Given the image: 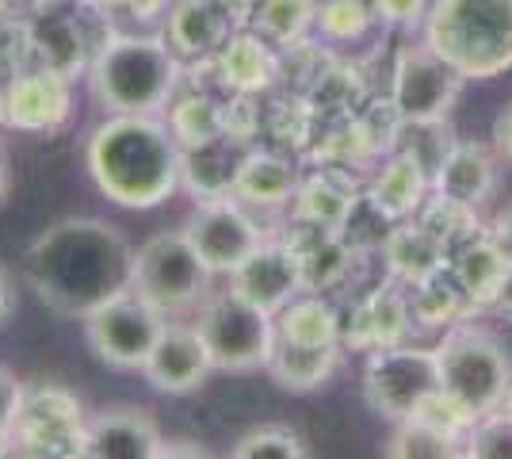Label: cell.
Segmentation results:
<instances>
[{
	"mask_svg": "<svg viewBox=\"0 0 512 459\" xmlns=\"http://www.w3.org/2000/svg\"><path fill=\"white\" fill-rule=\"evenodd\" d=\"M371 0H318V31L329 43H356L371 31Z\"/></svg>",
	"mask_w": 512,
	"mask_h": 459,
	"instance_id": "836d02e7",
	"label": "cell"
},
{
	"mask_svg": "<svg viewBox=\"0 0 512 459\" xmlns=\"http://www.w3.org/2000/svg\"><path fill=\"white\" fill-rule=\"evenodd\" d=\"M12 306H16V287H12V276H8V268L0 264V326L8 322Z\"/></svg>",
	"mask_w": 512,
	"mask_h": 459,
	"instance_id": "ab89813d",
	"label": "cell"
},
{
	"mask_svg": "<svg viewBox=\"0 0 512 459\" xmlns=\"http://www.w3.org/2000/svg\"><path fill=\"white\" fill-rule=\"evenodd\" d=\"M509 268L512 261L493 245V238L486 230L463 241L451 253V264H448L451 280L467 295L470 310H490L501 284H505V276H509Z\"/></svg>",
	"mask_w": 512,
	"mask_h": 459,
	"instance_id": "cb8c5ba5",
	"label": "cell"
},
{
	"mask_svg": "<svg viewBox=\"0 0 512 459\" xmlns=\"http://www.w3.org/2000/svg\"><path fill=\"white\" fill-rule=\"evenodd\" d=\"M23 387L16 372H8L4 364H0V444H8L12 433H16V421H20V410H23Z\"/></svg>",
	"mask_w": 512,
	"mask_h": 459,
	"instance_id": "d590c367",
	"label": "cell"
},
{
	"mask_svg": "<svg viewBox=\"0 0 512 459\" xmlns=\"http://www.w3.org/2000/svg\"><path fill=\"white\" fill-rule=\"evenodd\" d=\"M165 123L176 134L180 150H188V146H203L226 134V108L207 92H176L165 108Z\"/></svg>",
	"mask_w": 512,
	"mask_h": 459,
	"instance_id": "f1b7e54d",
	"label": "cell"
},
{
	"mask_svg": "<svg viewBox=\"0 0 512 459\" xmlns=\"http://www.w3.org/2000/svg\"><path fill=\"white\" fill-rule=\"evenodd\" d=\"M211 372L214 360L199 326L195 322H172V318L165 333H161V341H157V349L150 352L146 368H142V375H146V383H150L153 391L172 394V398L199 391Z\"/></svg>",
	"mask_w": 512,
	"mask_h": 459,
	"instance_id": "2e32d148",
	"label": "cell"
},
{
	"mask_svg": "<svg viewBox=\"0 0 512 459\" xmlns=\"http://www.w3.org/2000/svg\"><path fill=\"white\" fill-rule=\"evenodd\" d=\"M463 456L470 459H512V414L501 406L493 414L478 417L463 440Z\"/></svg>",
	"mask_w": 512,
	"mask_h": 459,
	"instance_id": "e575fe53",
	"label": "cell"
},
{
	"mask_svg": "<svg viewBox=\"0 0 512 459\" xmlns=\"http://www.w3.org/2000/svg\"><path fill=\"white\" fill-rule=\"evenodd\" d=\"M234 31V16L218 0H172L161 27L165 43L180 62H211Z\"/></svg>",
	"mask_w": 512,
	"mask_h": 459,
	"instance_id": "e0dca14e",
	"label": "cell"
},
{
	"mask_svg": "<svg viewBox=\"0 0 512 459\" xmlns=\"http://www.w3.org/2000/svg\"><path fill=\"white\" fill-rule=\"evenodd\" d=\"M245 27H253L279 50L299 46L318 27V0H260Z\"/></svg>",
	"mask_w": 512,
	"mask_h": 459,
	"instance_id": "f546056e",
	"label": "cell"
},
{
	"mask_svg": "<svg viewBox=\"0 0 512 459\" xmlns=\"http://www.w3.org/2000/svg\"><path fill=\"white\" fill-rule=\"evenodd\" d=\"M490 310H497V314L512 318V268H509V276H505V284H501V291H497V299H493Z\"/></svg>",
	"mask_w": 512,
	"mask_h": 459,
	"instance_id": "b9f144b4",
	"label": "cell"
},
{
	"mask_svg": "<svg viewBox=\"0 0 512 459\" xmlns=\"http://www.w3.org/2000/svg\"><path fill=\"white\" fill-rule=\"evenodd\" d=\"M299 169L276 150H245L234 176V196L253 211H283L299 192Z\"/></svg>",
	"mask_w": 512,
	"mask_h": 459,
	"instance_id": "44dd1931",
	"label": "cell"
},
{
	"mask_svg": "<svg viewBox=\"0 0 512 459\" xmlns=\"http://www.w3.org/2000/svg\"><path fill=\"white\" fill-rule=\"evenodd\" d=\"M375 20L390 27H425L428 0H371Z\"/></svg>",
	"mask_w": 512,
	"mask_h": 459,
	"instance_id": "8d00e7d4",
	"label": "cell"
},
{
	"mask_svg": "<svg viewBox=\"0 0 512 459\" xmlns=\"http://www.w3.org/2000/svg\"><path fill=\"white\" fill-rule=\"evenodd\" d=\"M459 440L440 433L436 425H428L421 417H402L394 421V433L383 444V456L390 459H451L459 456Z\"/></svg>",
	"mask_w": 512,
	"mask_h": 459,
	"instance_id": "1f68e13d",
	"label": "cell"
},
{
	"mask_svg": "<svg viewBox=\"0 0 512 459\" xmlns=\"http://www.w3.org/2000/svg\"><path fill=\"white\" fill-rule=\"evenodd\" d=\"M241 146L237 138L222 134L203 146H188L180 153V188L192 192L195 199L234 196V176L241 165Z\"/></svg>",
	"mask_w": 512,
	"mask_h": 459,
	"instance_id": "4316f807",
	"label": "cell"
},
{
	"mask_svg": "<svg viewBox=\"0 0 512 459\" xmlns=\"http://www.w3.org/2000/svg\"><path fill=\"white\" fill-rule=\"evenodd\" d=\"M165 433L142 406H107L85 417L81 459H161Z\"/></svg>",
	"mask_w": 512,
	"mask_h": 459,
	"instance_id": "5bb4252c",
	"label": "cell"
},
{
	"mask_svg": "<svg viewBox=\"0 0 512 459\" xmlns=\"http://www.w3.org/2000/svg\"><path fill=\"white\" fill-rule=\"evenodd\" d=\"M85 410L62 387H27L23 410L12 433V452L27 456H81Z\"/></svg>",
	"mask_w": 512,
	"mask_h": 459,
	"instance_id": "4fadbf2b",
	"label": "cell"
},
{
	"mask_svg": "<svg viewBox=\"0 0 512 459\" xmlns=\"http://www.w3.org/2000/svg\"><path fill=\"white\" fill-rule=\"evenodd\" d=\"M207 349H211L214 372H264L276 345V318L260 306L245 303L237 291H211L192 318Z\"/></svg>",
	"mask_w": 512,
	"mask_h": 459,
	"instance_id": "52a82bcc",
	"label": "cell"
},
{
	"mask_svg": "<svg viewBox=\"0 0 512 459\" xmlns=\"http://www.w3.org/2000/svg\"><path fill=\"white\" fill-rule=\"evenodd\" d=\"M383 261L390 280L417 287L425 284V280H432V276H440V272H448L451 253L428 234L421 222L406 219V222H394V230L386 234Z\"/></svg>",
	"mask_w": 512,
	"mask_h": 459,
	"instance_id": "603a6c76",
	"label": "cell"
},
{
	"mask_svg": "<svg viewBox=\"0 0 512 459\" xmlns=\"http://www.w3.org/2000/svg\"><path fill=\"white\" fill-rule=\"evenodd\" d=\"M180 153L165 115H107L88 134L85 165L115 207L153 211L180 192Z\"/></svg>",
	"mask_w": 512,
	"mask_h": 459,
	"instance_id": "7a4b0ae2",
	"label": "cell"
},
{
	"mask_svg": "<svg viewBox=\"0 0 512 459\" xmlns=\"http://www.w3.org/2000/svg\"><path fill=\"white\" fill-rule=\"evenodd\" d=\"M341 349L344 345H299V341H279L276 337L264 372L276 379V387L291 394L321 391L341 368Z\"/></svg>",
	"mask_w": 512,
	"mask_h": 459,
	"instance_id": "484cf974",
	"label": "cell"
},
{
	"mask_svg": "<svg viewBox=\"0 0 512 459\" xmlns=\"http://www.w3.org/2000/svg\"><path fill=\"white\" fill-rule=\"evenodd\" d=\"M356 184L341 176L337 169H318V173L302 176L299 192L291 199V219L299 226H314V230H337L348 222L352 207H356Z\"/></svg>",
	"mask_w": 512,
	"mask_h": 459,
	"instance_id": "d4e9b609",
	"label": "cell"
},
{
	"mask_svg": "<svg viewBox=\"0 0 512 459\" xmlns=\"http://www.w3.org/2000/svg\"><path fill=\"white\" fill-rule=\"evenodd\" d=\"M352 322H356V329H344V345H356V349H363V352L402 345L409 337V326H413L409 295L398 291V280L379 287V291H371V295L356 306Z\"/></svg>",
	"mask_w": 512,
	"mask_h": 459,
	"instance_id": "7402d4cb",
	"label": "cell"
},
{
	"mask_svg": "<svg viewBox=\"0 0 512 459\" xmlns=\"http://www.w3.org/2000/svg\"><path fill=\"white\" fill-rule=\"evenodd\" d=\"M425 46L467 81H493L512 69V0H432Z\"/></svg>",
	"mask_w": 512,
	"mask_h": 459,
	"instance_id": "277c9868",
	"label": "cell"
},
{
	"mask_svg": "<svg viewBox=\"0 0 512 459\" xmlns=\"http://www.w3.org/2000/svg\"><path fill=\"white\" fill-rule=\"evenodd\" d=\"M432 196V173L428 165L409 150L390 153L383 161V169L371 176L367 184V199L375 211H383L390 222H406L413 219L425 199Z\"/></svg>",
	"mask_w": 512,
	"mask_h": 459,
	"instance_id": "ffe728a7",
	"label": "cell"
},
{
	"mask_svg": "<svg viewBox=\"0 0 512 459\" xmlns=\"http://www.w3.org/2000/svg\"><path fill=\"white\" fill-rule=\"evenodd\" d=\"M234 459H306L310 448L302 440L299 429L291 425H279V421H268V425H256L249 433H241L230 448Z\"/></svg>",
	"mask_w": 512,
	"mask_h": 459,
	"instance_id": "d6a6232c",
	"label": "cell"
},
{
	"mask_svg": "<svg viewBox=\"0 0 512 459\" xmlns=\"http://www.w3.org/2000/svg\"><path fill=\"white\" fill-rule=\"evenodd\" d=\"M467 77L448 66L432 46H406L394 62L390 104L402 123H440L459 104Z\"/></svg>",
	"mask_w": 512,
	"mask_h": 459,
	"instance_id": "8fae6325",
	"label": "cell"
},
{
	"mask_svg": "<svg viewBox=\"0 0 512 459\" xmlns=\"http://www.w3.org/2000/svg\"><path fill=\"white\" fill-rule=\"evenodd\" d=\"M27 284L50 310L85 318L134 284V245L100 219H62L27 245Z\"/></svg>",
	"mask_w": 512,
	"mask_h": 459,
	"instance_id": "6da1fadb",
	"label": "cell"
},
{
	"mask_svg": "<svg viewBox=\"0 0 512 459\" xmlns=\"http://www.w3.org/2000/svg\"><path fill=\"white\" fill-rule=\"evenodd\" d=\"M486 234H490L493 245H497V249H501V253L512 261V203H509V207H501V211L493 215V222L486 226Z\"/></svg>",
	"mask_w": 512,
	"mask_h": 459,
	"instance_id": "f35d334b",
	"label": "cell"
},
{
	"mask_svg": "<svg viewBox=\"0 0 512 459\" xmlns=\"http://www.w3.org/2000/svg\"><path fill=\"white\" fill-rule=\"evenodd\" d=\"M8 196V161H4V153H0V199Z\"/></svg>",
	"mask_w": 512,
	"mask_h": 459,
	"instance_id": "7bdbcfd3",
	"label": "cell"
},
{
	"mask_svg": "<svg viewBox=\"0 0 512 459\" xmlns=\"http://www.w3.org/2000/svg\"><path fill=\"white\" fill-rule=\"evenodd\" d=\"M184 234L214 276H230L268 241L256 211L237 196L195 199L192 215L184 219Z\"/></svg>",
	"mask_w": 512,
	"mask_h": 459,
	"instance_id": "30bf717a",
	"label": "cell"
},
{
	"mask_svg": "<svg viewBox=\"0 0 512 459\" xmlns=\"http://www.w3.org/2000/svg\"><path fill=\"white\" fill-rule=\"evenodd\" d=\"M497 150L482 146V142H451V150L444 153V161L432 173V192L467 203V207H482L486 199L497 192Z\"/></svg>",
	"mask_w": 512,
	"mask_h": 459,
	"instance_id": "d6986e66",
	"label": "cell"
},
{
	"mask_svg": "<svg viewBox=\"0 0 512 459\" xmlns=\"http://www.w3.org/2000/svg\"><path fill=\"white\" fill-rule=\"evenodd\" d=\"M276 337L299 345H344V318L321 291H299L276 314Z\"/></svg>",
	"mask_w": 512,
	"mask_h": 459,
	"instance_id": "83f0119b",
	"label": "cell"
},
{
	"mask_svg": "<svg viewBox=\"0 0 512 459\" xmlns=\"http://www.w3.org/2000/svg\"><path fill=\"white\" fill-rule=\"evenodd\" d=\"M493 150H497V157L512 169V100L497 111V119H493Z\"/></svg>",
	"mask_w": 512,
	"mask_h": 459,
	"instance_id": "74e56055",
	"label": "cell"
},
{
	"mask_svg": "<svg viewBox=\"0 0 512 459\" xmlns=\"http://www.w3.org/2000/svg\"><path fill=\"white\" fill-rule=\"evenodd\" d=\"M505 410L512 414V391H509V398H505Z\"/></svg>",
	"mask_w": 512,
	"mask_h": 459,
	"instance_id": "ee69618b",
	"label": "cell"
},
{
	"mask_svg": "<svg viewBox=\"0 0 512 459\" xmlns=\"http://www.w3.org/2000/svg\"><path fill=\"white\" fill-rule=\"evenodd\" d=\"M218 4L234 16L237 27H245V23L253 20V12H256V4H260V0H218Z\"/></svg>",
	"mask_w": 512,
	"mask_h": 459,
	"instance_id": "60d3db41",
	"label": "cell"
},
{
	"mask_svg": "<svg viewBox=\"0 0 512 459\" xmlns=\"http://www.w3.org/2000/svg\"><path fill=\"white\" fill-rule=\"evenodd\" d=\"M409 306H413V322L421 326H455L463 314H470L467 295L451 280V272H440L425 284L409 287Z\"/></svg>",
	"mask_w": 512,
	"mask_h": 459,
	"instance_id": "4dcf8cb0",
	"label": "cell"
},
{
	"mask_svg": "<svg viewBox=\"0 0 512 459\" xmlns=\"http://www.w3.org/2000/svg\"><path fill=\"white\" fill-rule=\"evenodd\" d=\"M180 77L165 35H111L88 66V92L107 115H165Z\"/></svg>",
	"mask_w": 512,
	"mask_h": 459,
	"instance_id": "3957f363",
	"label": "cell"
},
{
	"mask_svg": "<svg viewBox=\"0 0 512 459\" xmlns=\"http://www.w3.org/2000/svg\"><path fill=\"white\" fill-rule=\"evenodd\" d=\"M440 387L463 402L474 417L505 406L512 391V360L505 345L478 326H448L436 345Z\"/></svg>",
	"mask_w": 512,
	"mask_h": 459,
	"instance_id": "5b68a950",
	"label": "cell"
},
{
	"mask_svg": "<svg viewBox=\"0 0 512 459\" xmlns=\"http://www.w3.org/2000/svg\"><path fill=\"white\" fill-rule=\"evenodd\" d=\"M73 115V85L58 66L16 73L0 85V127L20 134H54Z\"/></svg>",
	"mask_w": 512,
	"mask_h": 459,
	"instance_id": "7c38bea8",
	"label": "cell"
},
{
	"mask_svg": "<svg viewBox=\"0 0 512 459\" xmlns=\"http://www.w3.org/2000/svg\"><path fill=\"white\" fill-rule=\"evenodd\" d=\"M81 322H85L88 349L100 364L115 372H142L169 326V314L150 299H142L134 287H127L115 299L96 306L92 314H85Z\"/></svg>",
	"mask_w": 512,
	"mask_h": 459,
	"instance_id": "ba28073f",
	"label": "cell"
},
{
	"mask_svg": "<svg viewBox=\"0 0 512 459\" xmlns=\"http://www.w3.org/2000/svg\"><path fill=\"white\" fill-rule=\"evenodd\" d=\"M230 291H237L245 303L260 306L264 314L276 318L283 306L291 303L299 291H306V276H302V257L291 241H264L249 261L234 268L230 276Z\"/></svg>",
	"mask_w": 512,
	"mask_h": 459,
	"instance_id": "9a60e30c",
	"label": "cell"
},
{
	"mask_svg": "<svg viewBox=\"0 0 512 459\" xmlns=\"http://www.w3.org/2000/svg\"><path fill=\"white\" fill-rule=\"evenodd\" d=\"M440 387V364L436 349H417V345H390V349L367 352L363 368V398L367 406L386 421L413 417L417 406Z\"/></svg>",
	"mask_w": 512,
	"mask_h": 459,
	"instance_id": "9c48e42d",
	"label": "cell"
},
{
	"mask_svg": "<svg viewBox=\"0 0 512 459\" xmlns=\"http://www.w3.org/2000/svg\"><path fill=\"white\" fill-rule=\"evenodd\" d=\"M211 284L214 272L195 253L184 226L161 230L134 249V284L130 287L153 306H161L169 318L195 314L199 303L211 295Z\"/></svg>",
	"mask_w": 512,
	"mask_h": 459,
	"instance_id": "8992f818",
	"label": "cell"
},
{
	"mask_svg": "<svg viewBox=\"0 0 512 459\" xmlns=\"http://www.w3.org/2000/svg\"><path fill=\"white\" fill-rule=\"evenodd\" d=\"M214 73L226 92L234 96H260L279 81L283 62H279V46H272L264 35H256L253 27H237L226 39V46L211 58Z\"/></svg>",
	"mask_w": 512,
	"mask_h": 459,
	"instance_id": "ac0fdd59",
	"label": "cell"
}]
</instances>
